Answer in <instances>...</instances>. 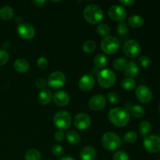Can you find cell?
<instances>
[{"label": "cell", "mask_w": 160, "mask_h": 160, "mask_svg": "<svg viewBox=\"0 0 160 160\" xmlns=\"http://www.w3.org/2000/svg\"><path fill=\"white\" fill-rule=\"evenodd\" d=\"M108 117L109 121L118 128L127 126L130 122V112L128 109L123 108H113L110 109Z\"/></svg>", "instance_id": "1"}, {"label": "cell", "mask_w": 160, "mask_h": 160, "mask_svg": "<svg viewBox=\"0 0 160 160\" xmlns=\"http://www.w3.org/2000/svg\"><path fill=\"white\" fill-rule=\"evenodd\" d=\"M84 17L90 24H98L102 20L104 12L98 5H88L84 9Z\"/></svg>", "instance_id": "2"}, {"label": "cell", "mask_w": 160, "mask_h": 160, "mask_svg": "<svg viewBox=\"0 0 160 160\" xmlns=\"http://www.w3.org/2000/svg\"><path fill=\"white\" fill-rule=\"evenodd\" d=\"M101 142L103 148L109 152L116 151L122 145L121 138L113 132L105 133L102 137Z\"/></svg>", "instance_id": "3"}, {"label": "cell", "mask_w": 160, "mask_h": 160, "mask_svg": "<svg viewBox=\"0 0 160 160\" xmlns=\"http://www.w3.org/2000/svg\"><path fill=\"white\" fill-rule=\"evenodd\" d=\"M53 123L59 131H65L70 128L72 123V118L67 111H59L54 116Z\"/></svg>", "instance_id": "4"}, {"label": "cell", "mask_w": 160, "mask_h": 160, "mask_svg": "<svg viewBox=\"0 0 160 160\" xmlns=\"http://www.w3.org/2000/svg\"><path fill=\"white\" fill-rule=\"evenodd\" d=\"M120 41L115 36L109 35L103 38L101 42V48L106 54L113 55L118 52Z\"/></svg>", "instance_id": "5"}, {"label": "cell", "mask_w": 160, "mask_h": 160, "mask_svg": "<svg viewBox=\"0 0 160 160\" xmlns=\"http://www.w3.org/2000/svg\"><path fill=\"white\" fill-rule=\"evenodd\" d=\"M117 80V77L113 71L105 69L100 71L98 74V84L102 88H109L114 85Z\"/></svg>", "instance_id": "6"}, {"label": "cell", "mask_w": 160, "mask_h": 160, "mask_svg": "<svg viewBox=\"0 0 160 160\" xmlns=\"http://www.w3.org/2000/svg\"><path fill=\"white\" fill-rule=\"evenodd\" d=\"M144 148L150 153H157L160 152V136L152 134L146 136L143 140Z\"/></svg>", "instance_id": "7"}, {"label": "cell", "mask_w": 160, "mask_h": 160, "mask_svg": "<svg viewBox=\"0 0 160 160\" xmlns=\"http://www.w3.org/2000/svg\"><path fill=\"white\" fill-rule=\"evenodd\" d=\"M67 78L65 74L60 71H54L49 75L48 78V86L52 89H59L66 84Z\"/></svg>", "instance_id": "8"}, {"label": "cell", "mask_w": 160, "mask_h": 160, "mask_svg": "<svg viewBox=\"0 0 160 160\" xmlns=\"http://www.w3.org/2000/svg\"><path fill=\"white\" fill-rule=\"evenodd\" d=\"M123 52L128 57L135 58L141 53V47L135 40H128L123 46Z\"/></svg>", "instance_id": "9"}, {"label": "cell", "mask_w": 160, "mask_h": 160, "mask_svg": "<svg viewBox=\"0 0 160 160\" xmlns=\"http://www.w3.org/2000/svg\"><path fill=\"white\" fill-rule=\"evenodd\" d=\"M108 14L111 20L113 21L120 22V23L127 18V15H128L126 9L118 5H113L111 6L108 11Z\"/></svg>", "instance_id": "10"}, {"label": "cell", "mask_w": 160, "mask_h": 160, "mask_svg": "<svg viewBox=\"0 0 160 160\" xmlns=\"http://www.w3.org/2000/svg\"><path fill=\"white\" fill-rule=\"evenodd\" d=\"M135 95L137 99L143 104L150 102L152 98V92L149 88L145 85H139L136 88Z\"/></svg>", "instance_id": "11"}, {"label": "cell", "mask_w": 160, "mask_h": 160, "mask_svg": "<svg viewBox=\"0 0 160 160\" xmlns=\"http://www.w3.org/2000/svg\"><path fill=\"white\" fill-rule=\"evenodd\" d=\"M17 33L21 38L24 40H31L35 35V29L28 23H20L17 27Z\"/></svg>", "instance_id": "12"}, {"label": "cell", "mask_w": 160, "mask_h": 160, "mask_svg": "<svg viewBox=\"0 0 160 160\" xmlns=\"http://www.w3.org/2000/svg\"><path fill=\"white\" fill-rule=\"evenodd\" d=\"M92 124V119L90 116L86 113H79L74 117L73 125L75 128L81 131L88 129Z\"/></svg>", "instance_id": "13"}, {"label": "cell", "mask_w": 160, "mask_h": 160, "mask_svg": "<svg viewBox=\"0 0 160 160\" xmlns=\"http://www.w3.org/2000/svg\"><path fill=\"white\" fill-rule=\"evenodd\" d=\"M106 100L102 95H96L92 96L88 101V106L92 110L100 111L106 107Z\"/></svg>", "instance_id": "14"}, {"label": "cell", "mask_w": 160, "mask_h": 160, "mask_svg": "<svg viewBox=\"0 0 160 160\" xmlns=\"http://www.w3.org/2000/svg\"><path fill=\"white\" fill-rule=\"evenodd\" d=\"M95 84V80L91 74H84L80 78L78 81V87L83 92H89L92 90Z\"/></svg>", "instance_id": "15"}, {"label": "cell", "mask_w": 160, "mask_h": 160, "mask_svg": "<svg viewBox=\"0 0 160 160\" xmlns=\"http://www.w3.org/2000/svg\"><path fill=\"white\" fill-rule=\"evenodd\" d=\"M70 95L64 91H59L53 94L52 95L53 102L59 107H64V106H67L70 102Z\"/></svg>", "instance_id": "16"}, {"label": "cell", "mask_w": 160, "mask_h": 160, "mask_svg": "<svg viewBox=\"0 0 160 160\" xmlns=\"http://www.w3.org/2000/svg\"><path fill=\"white\" fill-rule=\"evenodd\" d=\"M139 73V67L138 64L134 61L128 62L127 64V67L124 70V75L127 78H131L134 79V78L138 76Z\"/></svg>", "instance_id": "17"}, {"label": "cell", "mask_w": 160, "mask_h": 160, "mask_svg": "<svg viewBox=\"0 0 160 160\" xmlns=\"http://www.w3.org/2000/svg\"><path fill=\"white\" fill-rule=\"evenodd\" d=\"M79 156L81 160H95L96 158V152L92 147H84L80 152Z\"/></svg>", "instance_id": "18"}, {"label": "cell", "mask_w": 160, "mask_h": 160, "mask_svg": "<svg viewBox=\"0 0 160 160\" xmlns=\"http://www.w3.org/2000/svg\"><path fill=\"white\" fill-rule=\"evenodd\" d=\"M52 99V93L49 89L45 88L41 91L38 96V101L41 105L46 106Z\"/></svg>", "instance_id": "19"}, {"label": "cell", "mask_w": 160, "mask_h": 160, "mask_svg": "<svg viewBox=\"0 0 160 160\" xmlns=\"http://www.w3.org/2000/svg\"><path fill=\"white\" fill-rule=\"evenodd\" d=\"M13 67L16 71L18 73H26L29 70L30 64L27 59L20 58L16 59L13 63Z\"/></svg>", "instance_id": "20"}, {"label": "cell", "mask_w": 160, "mask_h": 160, "mask_svg": "<svg viewBox=\"0 0 160 160\" xmlns=\"http://www.w3.org/2000/svg\"><path fill=\"white\" fill-rule=\"evenodd\" d=\"M128 112H131L136 118H142L145 116V109L140 105H132L130 104L128 106Z\"/></svg>", "instance_id": "21"}, {"label": "cell", "mask_w": 160, "mask_h": 160, "mask_svg": "<svg viewBox=\"0 0 160 160\" xmlns=\"http://www.w3.org/2000/svg\"><path fill=\"white\" fill-rule=\"evenodd\" d=\"M128 25L133 28H139L144 24L143 17L139 15H132L128 18Z\"/></svg>", "instance_id": "22"}, {"label": "cell", "mask_w": 160, "mask_h": 160, "mask_svg": "<svg viewBox=\"0 0 160 160\" xmlns=\"http://www.w3.org/2000/svg\"><path fill=\"white\" fill-rule=\"evenodd\" d=\"M65 138L70 145H77L81 142V136L77 131H69L65 134Z\"/></svg>", "instance_id": "23"}, {"label": "cell", "mask_w": 160, "mask_h": 160, "mask_svg": "<svg viewBox=\"0 0 160 160\" xmlns=\"http://www.w3.org/2000/svg\"><path fill=\"white\" fill-rule=\"evenodd\" d=\"M14 11L10 6H4L0 8V19L2 20H9L13 17Z\"/></svg>", "instance_id": "24"}, {"label": "cell", "mask_w": 160, "mask_h": 160, "mask_svg": "<svg viewBox=\"0 0 160 160\" xmlns=\"http://www.w3.org/2000/svg\"><path fill=\"white\" fill-rule=\"evenodd\" d=\"M108 63V59L105 55L98 54L94 58V64L98 69H103L106 67Z\"/></svg>", "instance_id": "25"}, {"label": "cell", "mask_w": 160, "mask_h": 160, "mask_svg": "<svg viewBox=\"0 0 160 160\" xmlns=\"http://www.w3.org/2000/svg\"><path fill=\"white\" fill-rule=\"evenodd\" d=\"M139 132L142 137L145 138L148 136V134L151 132L152 131V124L150 122L145 120V121L141 122L140 125L138 127Z\"/></svg>", "instance_id": "26"}, {"label": "cell", "mask_w": 160, "mask_h": 160, "mask_svg": "<svg viewBox=\"0 0 160 160\" xmlns=\"http://www.w3.org/2000/svg\"><path fill=\"white\" fill-rule=\"evenodd\" d=\"M25 160H41L42 154L38 149H29L24 155Z\"/></svg>", "instance_id": "27"}, {"label": "cell", "mask_w": 160, "mask_h": 160, "mask_svg": "<svg viewBox=\"0 0 160 160\" xmlns=\"http://www.w3.org/2000/svg\"><path fill=\"white\" fill-rule=\"evenodd\" d=\"M128 62V60L124 58H118V59H116L114 60L113 63H112V67L116 70L122 71V70H125Z\"/></svg>", "instance_id": "28"}, {"label": "cell", "mask_w": 160, "mask_h": 160, "mask_svg": "<svg viewBox=\"0 0 160 160\" xmlns=\"http://www.w3.org/2000/svg\"><path fill=\"white\" fill-rule=\"evenodd\" d=\"M135 86L136 81L131 78H125L121 82L122 88L126 91H132L135 88Z\"/></svg>", "instance_id": "29"}, {"label": "cell", "mask_w": 160, "mask_h": 160, "mask_svg": "<svg viewBox=\"0 0 160 160\" xmlns=\"http://www.w3.org/2000/svg\"><path fill=\"white\" fill-rule=\"evenodd\" d=\"M97 33H98L99 35L102 36V37H106V36H109V32H110V28L108 24L106 23H102V24L98 25L96 28Z\"/></svg>", "instance_id": "30"}, {"label": "cell", "mask_w": 160, "mask_h": 160, "mask_svg": "<svg viewBox=\"0 0 160 160\" xmlns=\"http://www.w3.org/2000/svg\"><path fill=\"white\" fill-rule=\"evenodd\" d=\"M137 139H138L137 134H136V132H134V131H133L127 132L123 138V142L128 144L134 143V142H135L136 141H137Z\"/></svg>", "instance_id": "31"}, {"label": "cell", "mask_w": 160, "mask_h": 160, "mask_svg": "<svg viewBox=\"0 0 160 160\" xmlns=\"http://www.w3.org/2000/svg\"><path fill=\"white\" fill-rule=\"evenodd\" d=\"M96 48V44L94 41H86L83 45V51L86 53H92Z\"/></svg>", "instance_id": "32"}, {"label": "cell", "mask_w": 160, "mask_h": 160, "mask_svg": "<svg viewBox=\"0 0 160 160\" xmlns=\"http://www.w3.org/2000/svg\"><path fill=\"white\" fill-rule=\"evenodd\" d=\"M112 160H131L129 155L124 151H117L114 154Z\"/></svg>", "instance_id": "33"}, {"label": "cell", "mask_w": 160, "mask_h": 160, "mask_svg": "<svg viewBox=\"0 0 160 160\" xmlns=\"http://www.w3.org/2000/svg\"><path fill=\"white\" fill-rule=\"evenodd\" d=\"M52 152L53 156H55L56 157H61L64 154L63 148L61 145H54L52 148Z\"/></svg>", "instance_id": "34"}, {"label": "cell", "mask_w": 160, "mask_h": 160, "mask_svg": "<svg viewBox=\"0 0 160 160\" xmlns=\"http://www.w3.org/2000/svg\"><path fill=\"white\" fill-rule=\"evenodd\" d=\"M138 63L141 67H148L152 63V60L148 56H142L139 57L138 59Z\"/></svg>", "instance_id": "35"}, {"label": "cell", "mask_w": 160, "mask_h": 160, "mask_svg": "<svg viewBox=\"0 0 160 160\" xmlns=\"http://www.w3.org/2000/svg\"><path fill=\"white\" fill-rule=\"evenodd\" d=\"M128 29H129L128 28V25L126 23H123V22H121V23H119L117 27V33L120 35H125L126 34H128Z\"/></svg>", "instance_id": "36"}, {"label": "cell", "mask_w": 160, "mask_h": 160, "mask_svg": "<svg viewBox=\"0 0 160 160\" xmlns=\"http://www.w3.org/2000/svg\"><path fill=\"white\" fill-rule=\"evenodd\" d=\"M48 66V61L44 56H41L38 59V67L40 70H45Z\"/></svg>", "instance_id": "37"}, {"label": "cell", "mask_w": 160, "mask_h": 160, "mask_svg": "<svg viewBox=\"0 0 160 160\" xmlns=\"http://www.w3.org/2000/svg\"><path fill=\"white\" fill-rule=\"evenodd\" d=\"M107 99L112 104H117L120 102V96L118 94L115 93V92H110L108 94Z\"/></svg>", "instance_id": "38"}, {"label": "cell", "mask_w": 160, "mask_h": 160, "mask_svg": "<svg viewBox=\"0 0 160 160\" xmlns=\"http://www.w3.org/2000/svg\"><path fill=\"white\" fill-rule=\"evenodd\" d=\"M9 60V54L4 49H0V66L6 64Z\"/></svg>", "instance_id": "39"}, {"label": "cell", "mask_w": 160, "mask_h": 160, "mask_svg": "<svg viewBox=\"0 0 160 160\" xmlns=\"http://www.w3.org/2000/svg\"><path fill=\"white\" fill-rule=\"evenodd\" d=\"M35 84L36 86H37L38 88L43 90V89L45 88V87L47 86L48 83H47V81H45V79H43V78H40V79H38L37 81H36Z\"/></svg>", "instance_id": "40"}, {"label": "cell", "mask_w": 160, "mask_h": 160, "mask_svg": "<svg viewBox=\"0 0 160 160\" xmlns=\"http://www.w3.org/2000/svg\"><path fill=\"white\" fill-rule=\"evenodd\" d=\"M54 138L56 142H60L64 140V138H65V134H64V133L62 131H58L55 133Z\"/></svg>", "instance_id": "41"}, {"label": "cell", "mask_w": 160, "mask_h": 160, "mask_svg": "<svg viewBox=\"0 0 160 160\" xmlns=\"http://www.w3.org/2000/svg\"><path fill=\"white\" fill-rule=\"evenodd\" d=\"M120 3L122 5V6L128 7V6H131V5L134 4V0H120Z\"/></svg>", "instance_id": "42"}, {"label": "cell", "mask_w": 160, "mask_h": 160, "mask_svg": "<svg viewBox=\"0 0 160 160\" xmlns=\"http://www.w3.org/2000/svg\"><path fill=\"white\" fill-rule=\"evenodd\" d=\"M33 3H34L36 6H38V7H42V6H43L46 3V2H45V0H42V1L41 0V1H34Z\"/></svg>", "instance_id": "43"}, {"label": "cell", "mask_w": 160, "mask_h": 160, "mask_svg": "<svg viewBox=\"0 0 160 160\" xmlns=\"http://www.w3.org/2000/svg\"><path fill=\"white\" fill-rule=\"evenodd\" d=\"M59 160H75V159H73V157H71V156H63V157L61 158Z\"/></svg>", "instance_id": "44"}, {"label": "cell", "mask_w": 160, "mask_h": 160, "mask_svg": "<svg viewBox=\"0 0 160 160\" xmlns=\"http://www.w3.org/2000/svg\"><path fill=\"white\" fill-rule=\"evenodd\" d=\"M159 112H160V105H159Z\"/></svg>", "instance_id": "45"}, {"label": "cell", "mask_w": 160, "mask_h": 160, "mask_svg": "<svg viewBox=\"0 0 160 160\" xmlns=\"http://www.w3.org/2000/svg\"><path fill=\"white\" fill-rule=\"evenodd\" d=\"M159 160H160V159H159Z\"/></svg>", "instance_id": "46"}]
</instances>
